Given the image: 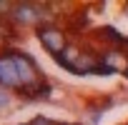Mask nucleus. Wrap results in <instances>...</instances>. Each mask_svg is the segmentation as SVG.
Instances as JSON below:
<instances>
[{
    "mask_svg": "<svg viewBox=\"0 0 128 125\" xmlns=\"http://www.w3.org/2000/svg\"><path fill=\"white\" fill-rule=\"evenodd\" d=\"M10 55H13V60H15L20 83H25V88L38 85V83H40V73H38V68H35V62H33L28 55H23V53H13V50H10Z\"/></svg>",
    "mask_w": 128,
    "mask_h": 125,
    "instance_id": "nucleus-1",
    "label": "nucleus"
},
{
    "mask_svg": "<svg viewBox=\"0 0 128 125\" xmlns=\"http://www.w3.org/2000/svg\"><path fill=\"white\" fill-rule=\"evenodd\" d=\"M0 85H3V88H18V85H23L20 75H18V68H15V60H13L10 53L0 55Z\"/></svg>",
    "mask_w": 128,
    "mask_h": 125,
    "instance_id": "nucleus-2",
    "label": "nucleus"
},
{
    "mask_svg": "<svg viewBox=\"0 0 128 125\" xmlns=\"http://www.w3.org/2000/svg\"><path fill=\"white\" fill-rule=\"evenodd\" d=\"M40 40H43V45H45L53 55H58V58L66 53V48H68V45H66V35H63L58 28H43V30H40Z\"/></svg>",
    "mask_w": 128,
    "mask_h": 125,
    "instance_id": "nucleus-3",
    "label": "nucleus"
},
{
    "mask_svg": "<svg viewBox=\"0 0 128 125\" xmlns=\"http://www.w3.org/2000/svg\"><path fill=\"white\" fill-rule=\"evenodd\" d=\"M38 18H40V10L30 3H23V5L15 8V20L18 23H35Z\"/></svg>",
    "mask_w": 128,
    "mask_h": 125,
    "instance_id": "nucleus-4",
    "label": "nucleus"
},
{
    "mask_svg": "<svg viewBox=\"0 0 128 125\" xmlns=\"http://www.w3.org/2000/svg\"><path fill=\"white\" fill-rule=\"evenodd\" d=\"M33 125H53V123H50L48 118H35V123H33Z\"/></svg>",
    "mask_w": 128,
    "mask_h": 125,
    "instance_id": "nucleus-5",
    "label": "nucleus"
},
{
    "mask_svg": "<svg viewBox=\"0 0 128 125\" xmlns=\"http://www.w3.org/2000/svg\"><path fill=\"white\" fill-rule=\"evenodd\" d=\"M126 75H128V70H126Z\"/></svg>",
    "mask_w": 128,
    "mask_h": 125,
    "instance_id": "nucleus-6",
    "label": "nucleus"
}]
</instances>
